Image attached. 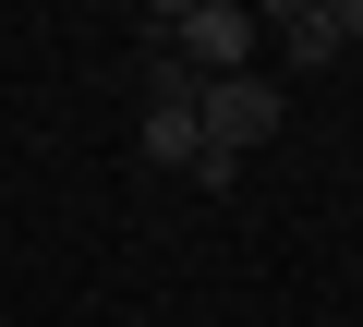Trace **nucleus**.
I'll use <instances>...</instances> for the list:
<instances>
[{"mask_svg":"<svg viewBox=\"0 0 363 327\" xmlns=\"http://www.w3.org/2000/svg\"><path fill=\"white\" fill-rule=\"evenodd\" d=\"M255 13H242V0H182V13H157V49H182V61H194L206 85L218 73H255Z\"/></svg>","mask_w":363,"mask_h":327,"instance_id":"nucleus-1","label":"nucleus"},{"mask_svg":"<svg viewBox=\"0 0 363 327\" xmlns=\"http://www.w3.org/2000/svg\"><path fill=\"white\" fill-rule=\"evenodd\" d=\"M194 109H206V145H230V157H255V145L279 133V85H267V73H218Z\"/></svg>","mask_w":363,"mask_h":327,"instance_id":"nucleus-2","label":"nucleus"},{"mask_svg":"<svg viewBox=\"0 0 363 327\" xmlns=\"http://www.w3.org/2000/svg\"><path fill=\"white\" fill-rule=\"evenodd\" d=\"M133 157L194 182V157H206V109H194V97H157V109H145V133H133Z\"/></svg>","mask_w":363,"mask_h":327,"instance_id":"nucleus-3","label":"nucleus"},{"mask_svg":"<svg viewBox=\"0 0 363 327\" xmlns=\"http://www.w3.org/2000/svg\"><path fill=\"white\" fill-rule=\"evenodd\" d=\"M279 49H291V73H327V61H339V0H303V13H279Z\"/></svg>","mask_w":363,"mask_h":327,"instance_id":"nucleus-4","label":"nucleus"},{"mask_svg":"<svg viewBox=\"0 0 363 327\" xmlns=\"http://www.w3.org/2000/svg\"><path fill=\"white\" fill-rule=\"evenodd\" d=\"M351 37H363V0H339V49H351Z\"/></svg>","mask_w":363,"mask_h":327,"instance_id":"nucleus-5","label":"nucleus"}]
</instances>
